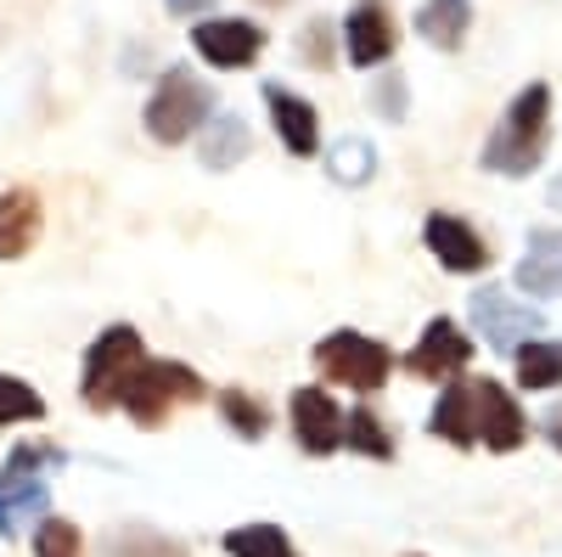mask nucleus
<instances>
[{"label": "nucleus", "instance_id": "nucleus-1", "mask_svg": "<svg viewBox=\"0 0 562 557\" xmlns=\"http://www.w3.org/2000/svg\"><path fill=\"white\" fill-rule=\"evenodd\" d=\"M428 434L456 450L484 445L495 456H512L529 445V411L495 378H456V383H445V394L428 411Z\"/></svg>", "mask_w": 562, "mask_h": 557}, {"label": "nucleus", "instance_id": "nucleus-2", "mask_svg": "<svg viewBox=\"0 0 562 557\" xmlns=\"http://www.w3.org/2000/svg\"><path fill=\"white\" fill-rule=\"evenodd\" d=\"M546 147H551V85L535 79L495 119L490 142L479 153V169L484 175H506V180H524V175H535L546 164Z\"/></svg>", "mask_w": 562, "mask_h": 557}, {"label": "nucleus", "instance_id": "nucleus-3", "mask_svg": "<svg viewBox=\"0 0 562 557\" xmlns=\"http://www.w3.org/2000/svg\"><path fill=\"white\" fill-rule=\"evenodd\" d=\"M63 461L68 456L57 445H40V439L7 450V461H0V535L7 541L40 530V519H52V474Z\"/></svg>", "mask_w": 562, "mask_h": 557}, {"label": "nucleus", "instance_id": "nucleus-4", "mask_svg": "<svg viewBox=\"0 0 562 557\" xmlns=\"http://www.w3.org/2000/svg\"><path fill=\"white\" fill-rule=\"evenodd\" d=\"M214 85L203 74H192L186 63L164 68L158 85H153V97H147V113H140V124H147V135L158 147H186V142H198L203 124L214 119Z\"/></svg>", "mask_w": 562, "mask_h": 557}, {"label": "nucleus", "instance_id": "nucleus-5", "mask_svg": "<svg viewBox=\"0 0 562 557\" xmlns=\"http://www.w3.org/2000/svg\"><path fill=\"white\" fill-rule=\"evenodd\" d=\"M198 400H209V383H203L198 366L169 360V355H147V360H140V371L130 378L119 411L130 416L135 428H164L180 405H198Z\"/></svg>", "mask_w": 562, "mask_h": 557}, {"label": "nucleus", "instance_id": "nucleus-6", "mask_svg": "<svg viewBox=\"0 0 562 557\" xmlns=\"http://www.w3.org/2000/svg\"><path fill=\"white\" fill-rule=\"evenodd\" d=\"M140 360H147V338H140L130 321L102 327L97 338H90L85 366H79V400H85V411H119V400H124L130 378L140 371Z\"/></svg>", "mask_w": 562, "mask_h": 557}, {"label": "nucleus", "instance_id": "nucleus-7", "mask_svg": "<svg viewBox=\"0 0 562 557\" xmlns=\"http://www.w3.org/2000/svg\"><path fill=\"white\" fill-rule=\"evenodd\" d=\"M310 360H315V371L326 383H344L355 394H378L389 383V371H394V349L383 338H371V333H355V327L326 333L310 349Z\"/></svg>", "mask_w": 562, "mask_h": 557}, {"label": "nucleus", "instance_id": "nucleus-8", "mask_svg": "<svg viewBox=\"0 0 562 557\" xmlns=\"http://www.w3.org/2000/svg\"><path fill=\"white\" fill-rule=\"evenodd\" d=\"M467 321H473V333L501 355H518L529 338H546V315L535 304H518L506 288H479L467 299Z\"/></svg>", "mask_w": 562, "mask_h": 557}, {"label": "nucleus", "instance_id": "nucleus-9", "mask_svg": "<svg viewBox=\"0 0 562 557\" xmlns=\"http://www.w3.org/2000/svg\"><path fill=\"white\" fill-rule=\"evenodd\" d=\"M467 366H473V338L450 315H434L422 327L416 349L405 355V371L411 378H428V383H456V378H467Z\"/></svg>", "mask_w": 562, "mask_h": 557}, {"label": "nucleus", "instance_id": "nucleus-10", "mask_svg": "<svg viewBox=\"0 0 562 557\" xmlns=\"http://www.w3.org/2000/svg\"><path fill=\"white\" fill-rule=\"evenodd\" d=\"M338 34H344V57H349V68H360V74L383 68V63L394 57V45H400V29H394L389 0H355Z\"/></svg>", "mask_w": 562, "mask_h": 557}, {"label": "nucleus", "instance_id": "nucleus-11", "mask_svg": "<svg viewBox=\"0 0 562 557\" xmlns=\"http://www.w3.org/2000/svg\"><path fill=\"white\" fill-rule=\"evenodd\" d=\"M192 45L209 68H254L265 57V29L254 18H203L192 23Z\"/></svg>", "mask_w": 562, "mask_h": 557}, {"label": "nucleus", "instance_id": "nucleus-12", "mask_svg": "<svg viewBox=\"0 0 562 557\" xmlns=\"http://www.w3.org/2000/svg\"><path fill=\"white\" fill-rule=\"evenodd\" d=\"M288 416H293V439H299L304 456H333V450H344V411H338V400L326 394L321 383L293 389Z\"/></svg>", "mask_w": 562, "mask_h": 557}, {"label": "nucleus", "instance_id": "nucleus-13", "mask_svg": "<svg viewBox=\"0 0 562 557\" xmlns=\"http://www.w3.org/2000/svg\"><path fill=\"white\" fill-rule=\"evenodd\" d=\"M422 243H428V254H434L450 276H479V270H490V243H484L461 214H445V209L428 214V225H422Z\"/></svg>", "mask_w": 562, "mask_h": 557}, {"label": "nucleus", "instance_id": "nucleus-14", "mask_svg": "<svg viewBox=\"0 0 562 557\" xmlns=\"http://www.w3.org/2000/svg\"><path fill=\"white\" fill-rule=\"evenodd\" d=\"M512 282L529 299H562V225H535L524 259L512 265Z\"/></svg>", "mask_w": 562, "mask_h": 557}, {"label": "nucleus", "instance_id": "nucleus-15", "mask_svg": "<svg viewBox=\"0 0 562 557\" xmlns=\"http://www.w3.org/2000/svg\"><path fill=\"white\" fill-rule=\"evenodd\" d=\"M40 225H45V203L34 186H7L0 192V265H18L34 254L40 243Z\"/></svg>", "mask_w": 562, "mask_h": 557}, {"label": "nucleus", "instance_id": "nucleus-16", "mask_svg": "<svg viewBox=\"0 0 562 557\" xmlns=\"http://www.w3.org/2000/svg\"><path fill=\"white\" fill-rule=\"evenodd\" d=\"M265 108H270V124L281 135V147H288L293 158H315L321 153V113L299 97V90L265 85Z\"/></svg>", "mask_w": 562, "mask_h": 557}, {"label": "nucleus", "instance_id": "nucleus-17", "mask_svg": "<svg viewBox=\"0 0 562 557\" xmlns=\"http://www.w3.org/2000/svg\"><path fill=\"white\" fill-rule=\"evenodd\" d=\"M248 153H254V130H248L243 113H214V119L203 124V135H198V164L214 169V175L237 169Z\"/></svg>", "mask_w": 562, "mask_h": 557}, {"label": "nucleus", "instance_id": "nucleus-18", "mask_svg": "<svg viewBox=\"0 0 562 557\" xmlns=\"http://www.w3.org/2000/svg\"><path fill=\"white\" fill-rule=\"evenodd\" d=\"M467 29H473V0H422L416 7V34L434 52H461Z\"/></svg>", "mask_w": 562, "mask_h": 557}, {"label": "nucleus", "instance_id": "nucleus-19", "mask_svg": "<svg viewBox=\"0 0 562 557\" xmlns=\"http://www.w3.org/2000/svg\"><path fill=\"white\" fill-rule=\"evenodd\" d=\"M102 557H192V546L153 524H124L102 541Z\"/></svg>", "mask_w": 562, "mask_h": 557}, {"label": "nucleus", "instance_id": "nucleus-20", "mask_svg": "<svg viewBox=\"0 0 562 557\" xmlns=\"http://www.w3.org/2000/svg\"><path fill=\"white\" fill-rule=\"evenodd\" d=\"M214 405H220V423L237 434V439H248V445H259L265 434H270V405L259 400V394H248V389H220L214 394Z\"/></svg>", "mask_w": 562, "mask_h": 557}, {"label": "nucleus", "instance_id": "nucleus-21", "mask_svg": "<svg viewBox=\"0 0 562 557\" xmlns=\"http://www.w3.org/2000/svg\"><path fill=\"white\" fill-rule=\"evenodd\" d=\"M512 360H518V389H562V338H529Z\"/></svg>", "mask_w": 562, "mask_h": 557}, {"label": "nucleus", "instance_id": "nucleus-22", "mask_svg": "<svg viewBox=\"0 0 562 557\" xmlns=\"http://www.w3.org/2000/svg\"><path fill=\"white\" fill-rule=\"evenodd\" d=\"M344 450L371 456V461H394V434L371 405H355V411H344Z\"/></svg>", "mask_w": 562, "mask_h": 557}, {"label": "nucleus", "instance_id": "nucleus-23", "mask_svg": "<svg viewBox=\"0 0 562 557\" xmlns=\"http://www.w3.org/2000/svg\"><path fill=\"white\" fill-rule=\"evenodd\" d=\"M220 546H225V557H299L293 535L281 524H237L220 535Z\"/></svg>", "mask_w": 562, "mask_h": 557}, {"label": "nucleus", "instance_id": "nucleus-24", "mask_svg": "<svg viewBox=\"0 0 562 557\" xmlns=\"http://www.w3.org/2000/svg\"><path fill=\"white\" fill-rule=\"evenodd\" d=\"M326 175L338 186H366L378 175V147H371L366 135H338V142L326 147Z\"/></svg>", "mask_w": 562, "mask_h": 557}, {"label": "nucleus", "instance_id": "nucleus-25", "mask_svg": "<svg viewBox=\"0 0 562 557\" xmlns=\"http://www.w3.org/2000/svg\"><path fill=\"white\" fill-rule=\"evenodd\" d=\"M12 423H45V394L29 378L0 371V428H12Z\"/></svg>", "mask_w": 562, "mask_h": 557}, {"label": "nucleus", "instance_id": "nucleus-26", "mask_svg": "<svg viewBox=\"0 0 562 557\" xmlns=\"http://www.w3.org/2000/svg\"><path fill=\"white\" fill-rule=\"evenodd\" d=\"M366 108L378 113L383 124H405V108H411V85L400 68H383L378 79L366 85Z\"/></svg>", "mask_w": 562, "mask_h": 557}, {"label": "nucleus", "instance_id": "nucleus-27", "mask_svg": "<svg viewBox=\"0 0 562 557\" xmlns=\"http://www.w3.org/2000/svg\"><path fill=\"white\" fill-rule=\"evenodd\" d=\"M34 557H85V535L74 519H40L34 530Z\"/></svg>", "mask_w": 562, "mask_h": 557}, {"label": "nucleus", "instance_id": "nucleus-28", "mask_svg": "<svg viewBox=\"0 0 562 557\" xmlns=\"http://www.w3.org/2000/svg\"><path fill=\"white\" fill-rule=\"evenodd\" d=\"M299 57H304L310 68H333V23H326V18H310L304 34H299Z\"/></svg>", "mask_w": 562, "mask_h": 557}, {"label": "nucleus", "instance_id": "nucleus-29", "mask_svg": "<svg viewBox=\"0 0 562 557\" xmlns=\"http://www.w3.org/2000/svg\"><path fill=\"white\" fill-rule=\"evenodd\" d=\"M214 7H220V0H164V12L169 18H186V23H203Z\"/></svg>", "mask_w": 562, "mask_h": 557}, {"label": "nucleus", "instance_id": "nucleus-30", "mask_svg": "<svg viewBox=\"0 0 562 557\" xmlns=\"http://www.w3.org/2000/svg\"><path fill=\"white\" fill-rule=\"evenodd\" d=\"M546 439H551V445H557V450H562V405H557V411H551V416H546Z\"/></svg>", "mask_w": 562, "mask_h": 557}, {"label": "nucleus", "instance_id": "nucleus-31", "mask_svg": "<svg viewBox=\"0 0 562 557\" xmlns=\"http://www.w3.org/2000/svg\"><path fill=\"white\" fill-rule=\"evenodd\" d=\"M405 557H428V552H405Z\"/></svg>", "mask_w": 562, "mask_h": 557}, {"label": "nucleus", "instance_id": "nucleus-32", "mask_svg": "<svg viewBox=\"0 0 562 557\" xmlns=\"http://www.w3.org/2000/svg\"><path fill=\"white\" fill-rule=\"evenodd\" d=\"M265 7H281V0H265Z\"/></svg>", "mask_w": 562, "mask_h": 557}]
</instances>
